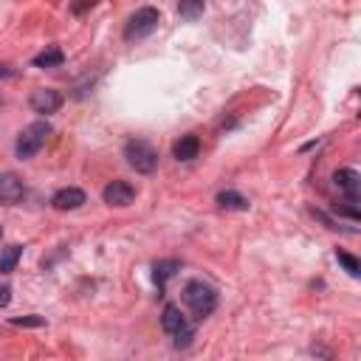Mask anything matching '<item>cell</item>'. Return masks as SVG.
<instances>
[{
	"label": "cell",
	"mask_w": 361,
	"mask_h": 361,
	"mask_svg": "<svg viewBox=\"0 0 361 361\" xmlns=\"http://www.w3.org/2000/svg\"><path fill=\"white\" fill-rule=\"evenodd\" d=\"M11 324H20V327H23V324H34V327H37V324H42V319H37V316H28V319H14Z\"/></svg>",
	"instance_id": "cell-18"
},
{
	"label": "cell",
	"mask_w": 361,
	"mask_h": 361,
	"mask_svg": "<svg viewBox=\"0 0 361 361\" xmlns=\"http://www.w3.org/2000/svg\"><path fill=\"white\" fill-rule=\"evenodd\" d=\"M20 257H23V245H8V248H3V251H0V274L14 271V265L20 262Z\"/></svg>",
	"instance_id": "cell-14"
},
{
	"label": "cell",
	"mask_w": 361,
	"mask_h": 361,
	"mask_svg": "<svg viewBox=\"0 0 361 361\" xmlns=\"http://www.w3.org/2000/svg\"><path fill=\"white\" fill-rule=\"evenodd\" d=\"M28 104H31L34 113H56L62 107V93L59 90H51V87H42V90H34L31 93Z\"/></svg>",
	"instance_id": "cell-7"
},
{
	"label": "cell",
	"mask_w": 361,
	"mask_h": 361,
	"mask_svg": "<svg viewBox=\"0 0 361 361\" xmlns=\"http://www.w3.org/2000/svg\"><path fill=\"white\" fill-rule=\"evenodd\" d=\"M8 302H11V288L3 285V288H0V307H6Z\"/></svg>",
	"instance_id": "cell-19"
},
{
	"label": "cell",
	"mask_w": 361,
	"mask_h": 361,
	"mask_svg": "<svg viewBox=\"0 0 361 361\" xmlns=\"http://www.w3.org/2000/svg\"><path fill=\"white\" fill-rule=\"evenodd\" d=\"M158 20H161L158 8H152V6L138 8V11H135V14L127 20L124 39H127V42H133V39H144V37H149V34L158 28Z\"/></svg>",
	"instance_id": "cell-3"
},
{
	"label": "cell",
	"mask_w": 361,
	"mask_h": 361,
	"mask_svg": "<svg viewBox=\"0 0 361 361\" xmlns=\"http://www.w3.org/2000/svg\"><path fill=\"white\" fill-rule=\"evenodd\" d=\"M48 135H51V124H48V121H34V124H28V127L17 135V144H14L17 158H20V161H23V158H34V155L45 147Z\"/></svg>",
	"instance_id": "cell-2"
},
{
	"label": "cell",
	"mask_w": 361,
	"mask_h": 361,
	"mask_svg": "<svg viewBox=\"0 0 361 361\" xmlns=\"http://www.w3.org/2000/svg\"><path fill=\"white\" fill-rule=\"evenodd\" d=\"M336 257H338V262H341V265L350 271V276H358V271H361V262H358L355 257H350L347 251H338Z\"/></svg>",
	"instance_id": "cell-17"
},
{
	"label": "cell",
	"mask_w": 361,
	"mask_h": 361,
	"mask_svg": "<svg viewBox=\"0 0 361 361\" xmlns=\"http://www.w3.org/2000/svg\"><path fill=\"white\" fill-rule=\"evenodd\" d=\"M175 158L178 161H192V158H197V152H200V141H197V135H180V141L175 144Z\"/></svg>",
	"instance_id": "cell-11"
},
{
	"label": "cell",
	"mask_w": 361,
	"mask_h": 361,
	"mask_svg": "<svg viewBox=\"0 0 361 361\" xmlns=\"http://www.w3.org/2000/svg\"><path fill=\"white\" fill-rule=\"evenodd\" d=\"M124 158H127V164H130L135 172H141V175H149V172H155V166H158V152H155L147 141H127Z\"/></svg>",
	"instance_id": "cell-4"
},
{
	"label": "cell",
	"mask_w": 361,
	"mask_h": 361,
	"mask_svg": "<svg viewBox=\"0 0 361 361\" xmlns=\"http://www.w3.org/2000/svg\"><path fill=\"white\" fill-rule=\"evenodd\" d=\"M206 11V0H178V14L183 20H197Z\"/></svg>",
	"instance_id": "cell-15"
},
{
	"label": "cell",
	"mask_w": 361,
	"mask_h": 361,
	"mask_svg": "<svg viewBox=\"0 0 361 361\" xmlns=\"http://www.w3.org/2000/svg\"><path fill=\"white\" fill-rule=\"evenodd\" d=\"M217 206H220V209H237V212H245V209H248V197H243V195L234 192V189H226V192L217 195Z\"/></svg>",
	"instance_id": "cell-12"
},
{
	"label": "cell",
	"mask_w": 361,
	"mask_h": 361,
	"mask_svg": "<svg viewBox=\"0 0 361 361\" xmlns=\"http://www.w3.org/2000/svg\"><path fill=\"white\" fill-rule=\"evenodd\" d=\"M333 180H336L338 192H344V197H347L350 203L358 200V186H361V180H358V172H355V169H338V172L333 175Z\"/></svg>",
	"instance_id": "cell-10"
},
{
	"label": "cell",
	"mask_w": 361,
	"mask_h": 361,
	"mask_svg": "<svg viewBox=\"0 0 361 361\" xmlns=\"http://www.w3.org/2000/svg\"><path fill=\"white\" fill-rule=\"evenodd\" d=\"M183 302L189 305V310H192L197 319H203V316H209V313L217 307V290H214L212 285L200 282V279H192V282H186V288H183Z\"/></svg>",
	"instance_id": "cell-1"
},
{
	"label": "cell",
	"mask_w": 361,
	"mask_h": 361,
	"mask_svg": "<svg viewBox=\"0 0 361 361\" xmlns=\"http://www.w3.org/2000/svg\"><path fill=\"white\" fill-rule=\"evenodd\" d=\"M23 192H25V186H23V180H20L14 172L0 175V203L14 206V203L23 197Z\"/></svg>",
	"instance_id": "cell-9"
},
{
	"label": "cell",
	"mask_w": 361,
	"mask_h": 361,
	"mask_svg": "<svg viewBox=\"0 0 361 361\" xmlns=\"http://www.w3.org/2000/svg\"><path fill=\"white\" fill-rule=\"evenodd\" d=\"M180 268V262L178 259H164V262H155V268H152V279H155V285L158 288H164L166 285V279L169 276H175V271Z\"/></svg>",
	"instance_id": "cell-13"
},
{
	"label": "cell",
	"mask_w": 361,
	"mask_h": 361,
	"mask_svg": "<svg viewBox=\"0 0 361 361\" xmlns=\"http://www.w3.org/2000/svg\"><path fill=\"white\" fill-rule=\"evenodd\" d=\"M6 76H14V71L8 65H0V79H6Z\"/></svg>",
	"instance_id": "cell-20"
},
{
	"label": "cell",
	"mask_w": 361,
	"mask_h": 361,
	"mask_svg": "<svg viewBox=\"0 0 361 361\" xmlns=\"http://www.w3.org/2000/svg\"><path fill=\"white\" fill-rule=\"evenodd\" d=\"M102 197H104L107 206H130V203L135 200V189H133L127 180H110V183L104 186Z\"/></svg>",
	"instance_id": "cell-6"
},
{
	"label": "cell",
	"mask_w": 361,
	"mask_h": 361,
	"mask_svg": "<svg viewBox=\"0 0 361 361\" xmlns=\"http://www.w3.org/2000/svg\"><path fill=\"white\" fill-rule=\"evenodd\" d=\"M82 203H85V192L76 189V186L59 189V192L54 195V200H51V206H54L56 212H73V209H79Z\"/></svg>",
	"instance_id": "cell-8"
},
{
	"label": "cell",
	"mask_w": 361,
	"mask_h": 361,
	"mask_svg": "<svg viewBox=\"0 0 361 361\" xmlns=\"http://www.w3.org/2000/svg\"><path fill=\"white\" fill-rule=\"evenodd\" d=\"M0 237H3V228H0Z\"/></svg>",
	"instance_id": "cell-21"
},
{
	"label": "cell",
	"mask_w": 361,
	"mask_h": 361,
	"mask_svg": "<svg viewBox=\"0 0 361 361\" xmlns=\"http://www.w3.org/2000/svg\"><path fill=\"white\" fill-rule=\"evenodd\" d=\"M161 324H164V330H166L169 336H175V344H178V347H186V344L192 341V336H195L192 324L186 322V316L180 313L178 305H166V307H164Z\"/></svg>",
	"instance_id": "cell-5"
},
{
	"label": "cell",
	"mask_w": 361,
	"mask_h": 361,
	"mask_svg": "<svg viewBox=\"0 0 361 361\" xmlns=\"http://www.w3.org/2000/svg\"><path fill=\"white\" fill-rule=\"evenodd\" d=\"M62 59H65V54L56 45H51L48 51H42V54L34 56V65L37 68H54V65H62Z\"/></svg>",
	"instance_id": "cell-16"
}]
</instances>
